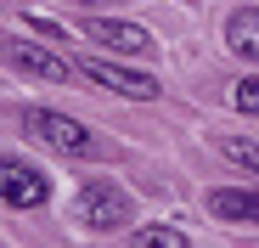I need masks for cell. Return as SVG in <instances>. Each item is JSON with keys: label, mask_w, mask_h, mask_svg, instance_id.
<instances>
[{"label": "cell", "mask_w": 259, "mask_h": 248, "mask_svg": "<svg viewBox=\"0 0 259 248\" xmlns=\"http://www.w3.org/2000/svg\"><path fill=\"white\" fill-rule=\"evenodd\" d=\"M28 28H34V34H46V39H62V46H68V28H62L57 17H28Z\"/></svg>", "instance_id": "12"}, {"label": "cell", "mask_w": 259, "mask_h": 248, "mask_svg": "<svg viewBox=\"0 0 259 248\" xmlns=\"http://www.w3.org/2000/svg\"><path fill=\"white\" fill-rule=\"evenodd\" d=\"M226 51H237L242 62H259V12L253 6L226 17Z\"/></svg>", "instance_id": "7"}, {"label": "cell", "mask_w": 259, "mask_h": 248, "mask_svg": "<svg viewBox=\"0 0 259 248\" xmlns=\"http://www.w3.org/2000/svg\"><path fill=\"white\" fill-rule=\"evenodd\" d=\"M0 192H6V203H12V209H39V203L51 197V181L39 175L34 163L6 158V163H0Z\"/></svg>", "instance_id": "5"}, {"label": "cell", "mask_w": 259, "mask_h": 248, "mask_svg": "<svg viewBox=\"0 0 259 248\" xmlns=\"http://www.w3.org/2000/svg\"><path fill=\"white\" fill-rule=\"evenodd\" d=\"M6 57H12V68H23L28 79H46V85H62L68 73H79V62H68V57H57L46 46H34V39H12Z\"/></svg>", "instance_id": "6"}, {"label": "cell", "mask_w": 259, "mask_h": 248, "mask_svg": "<svg viewBox=\"0 0 259 248\" xmlns=\"http://www.w3.org/2000/svg\"><path fill=\"white\" fill-rule=\"evenodd\" d=\"M84 34L96 39V46H113L118 57H152V34L141 23H124V17H84Z\"/></svg>", "instance_id": "4"}, {"label": "cell", "mask_w": 259, "mask_h": 248, "mask_svg": "<svg viewBox=\"0 0 259 248\" xmlns=\"http://www.w3.org/2000/svg\"><path fill=\"white\" fill-rule=\"evenodd\" d=\"M130 215H136V203L113 181H84L79 197H73V220L84 231H118V226H130Z\"/></svg>", "instance_id": "1"}, {"label": "cell", "mask_w": 259, "mask_h": 248, "mask_svg": "<svg viewBox=\"0 0 259 248\" xmlns=\"http://www.w3.org/2000/svg\"><path fill=\"white\" fill-rule=\"evenodd\" d=\"M136 248H192V237L175 231V226H141L136 231Z\"/></svg>", "instance_id": "9"}, {"label": "cell", "mask_w": 259, "mask_h": 248, "mask_svg": "<svg viewBox=\"0 0 259 248\" xmlns=\"http://www.w3.org/2000/svg\"><path fill=\"white\" fill-rule=\"evenodd\" d=\"M226 158H237L242 170H253V175H259V141H226Z\"/></svg>", "instance_id": "11"}, {"label": "cell", "mask_w": 259, "mask_h": 248, "mask_svg": "<svg viewBox=\"0 0 259 248\" xmlns=\"http://www.w3.org/2000/svg\"><path fill=\"white\" fill-rule=\"evenodd\" d=\"M231 107L248 113V118H259V79H242V85H231Z\"/></svg>", "instance_id": "10"}, {"label": "cell", "mask_w": 259, "mask_h": 248, "mask_svg": "<svg viewBox=\"0 0 259 248\" xmlns=\"http://www.w3.org/2000/svg\"><path fill=\"white\" fill-rule=\"evenodd\" d=\"M23 130H28L34 141H46L51 152H73V158L102 152V141L84 130L79 118H62V113H51V107H23Z\"/></svg>", "instance_id": "2"}, {"label": "cell", "mask_w": 259, "mask_h": 248, "mask_svg": "<svg viewBox=\"0 0 259 248\" xmlns=\"http://www.w3.org/2000/svg\"><path fill=\"white\" fill-rule=\"evenodd\" d=\"M79 73L91 79V85L113 91V96H130V102H147V96H158V79H152V73H141V68H124V62H107V57H84V62H79Z\"/></svg>", "instance_id": "3"}, {"label": "cell", "mask_w": 259, "mask_h": 248, "mask_svg": "<svg viewBox=\"0 0 259 248\" xmlns=\"http://www.w3.org/2000/svg\"><path fill=\"white\" fill-rule=\"evenodd\" d=\"M208 209L220 215V220H237V226H259V192H242V186H220V192H208Z\"/></svg>", "instance_id": "8"}]
</instances>
